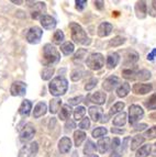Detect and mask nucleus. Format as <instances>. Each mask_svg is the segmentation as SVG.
I'll use <instances>...</instances> for the list:
<instances>
[{"label":"nucleus","mask_w":156,"mask_h":157,"mask_svg":"<svg viewBox=\"0 0 156 157\" xmlns=\"http://www.w3.org/2000/svg\"><path fill=\"white\" fill-rule=\"evenodd\" d=\"M47 111V105L45 102L43 101H40L35 107H34V110H33V117L35 119H39L43 115H45Z\"/></svg>","instance_id":"obj_16"},{"label":"nucleus","mask_w":156,"mask_h":157,"mask_svg":"<svg viewBox=\"0 0 156 157\" xmlns=\"http://www.w3.org/2000/svg\"><path fill=\"white\" fill-rule=\"evenodd\" d=\"M153 86L151 84H134L132 87L133 92L135 94H146L151 92Z\"/></svg>","instance_id":"obj_12"},{"label":"nucleus","mask_w":156,"mask_h":157,"mask_svg":"<svg viewBox=\"0 0 156 157\" xmlns=\"http://www.w3.org/2000/svg\"><path fill=\"white\" fill-rule=\"evenodd\" d=\"M147 13L151 17L156 18V0L150 1L147 5Z\"/></svg>","instance_id":"obj_43"},{"label":"nucleus","mask_w":156,"mask_h":157,"mask_svg":"<svg viewBox=\"0 0 156 157\" xmlns=\"http://www.w3.org/2000/svg\"><path fill=\"white\" fill-rule=\"evenodd\" d=\"M43 35V30L39 26H32L31 29L26 33V41L30 44H37L41 41V37Z\"/></svg>","instance_id":"obj_6"},{"label":"nucleus","mask_w":156,"mask_h":157,"mask_svg":"<svg viewBox=\"0 0 156 157\" xmlns=\"http://www.w3.org/2000/svg\"><path fill=\"white\" fill-rule=\"evenodd\" d=\"M111 132H112V133H120V134H121V133H123L124 131H123V130H117L115 128H112Z\"/></svg>","instance_id":"obj_57"},{"label":"nucleus","mask_w":156,"mask_h":157,"mask_svg":"<svg viewBox=\"0 0 156 157\" xmlns=\"http://www.w3.org/2000/svg\"><path fill=\"white\" fill-rule=\"evenodd\" d=\"M151 145H143L142 147L136 151V154H135V157H147L148 155L151 154Z\"/></svg>","instance_id":"obj_31"},{"label":"nucleus","mask_w":156,"mask_h":157,"mask_svg":"<svg viewBox=\"0 0 156 157\" xmlns=\"http://www.w3.org/2000/svg\"><path fill=\"white\" fill-rule=\"evenodd\" d=\"M130 84L129 82H123L119 86V88L117 89V96L119 98H125L130 92Z\"/></svg>","instance_id":"obj_22"},{"label":"nucleus","mask_w":156,"mask_h":157,"mask_svg":"<svg viewBox=\"0 0 156 157\" xmlns=\"http://www.w3.org/2000/svg\"><path fill=\"white\" fill-rule=\"evenodd\" d=\"M83 77V69L81 68H76L72 71V75H70V79L73 81H78L79 79Z\"/></svg>","instance_id":"obj_42"},{"label":"nucleus","mask_w":156,"mask_h":157,"mask_svg":"<svg viewBox=\"0 0 156 157\" xmlns=\"http://www.w3.org/2000/svg\"><path fill=\"white\" fill-rule=\"evenodd\" d=\"M86 157H98V155H96V154H92V155H90V156H86Z\"/></svg>","instance_id":"obj_60"},{"label":"nucleus","mask_w":156,"mask_h":157,"mask_svg":"<svg viewBox=\"0 0 156 157\" xmlns=\"http://www.w3.org/2000/svg\"><path fill=\"white\" fill-rule=\"evenodd\" d=\"M30 148H31V152L32 155H35L39 151V144H37V142H32L31 144H30Z\"/></svg>","instance_id":"obj_51"},{"label":"nucleus","mask_w":156,"mask_h":157,"mask_svg":"<svg viewBox=\"0 0 156 157\" xmlns=\"http://www.w3.org/2000/svg\"><path fill=\"white\" fill-rule=\"evenodd\" d=\"M113 30V25L109 22L104 21L102 23H100V25L98 26V30H97V33L100 37H106L108 36L110 33Z\"/></svg>","instance_id":"obj_13"},{"label":"nucleus","mask_w":156,"mask_h":157,"mask_svg":"<svg viewBox=\"0 0 156 157\" xmlns=\"http://www.w3.org/2000/svg\"><path fill=\"white\" fill-rule=\"evenodd\" d=\"M146 124H140V125H135V130H144L146 128Z\"/></svg>","instance_id":"obj_56"},{"label":"nucleus","mask_w":156,"mask_h":157,"mask_svg":"<svg viewBox=\"0 0 156 157\" xmlns=\"http://www.w3.org/2000/svg\"><path fill=\"white\" fill-rule=\"evenodd\" d=\"M13 3H17V5H21V3L23 2V1H16V0H12Z\"/></svg>","instance_id":"obj_59"},{"label":"nucleus","mask_w":156,"mask_h":157,"mask_svg":"<svg viewBox=\"0 0 156 157\" xmlns=\"http://www.w3.org/2000/svg\"><path fill=\"white\" fill-rule=\"evenodd\" d=\"M72 148V141L69 137L64 136L58 142V151L60 152V154H67Z\"/></svg>","instance_id":"obj_14"},{"label":"nucleus","mask_w":156,"mask_h":157,"mask_svg":"<svg viewBox=\"0 0 156 157\" xmlns=\"http://www.w3.org/2000/svg\"><path fill=\"white\" fill-rule=\"evenodd\" d=\"M68 89V81L64 77H55L49 85V94L54 97H60L65 94Z\"/></svg>","instance_id":"obj_3"},{"label":"nucleus","mask_w":156,"mask_h":157,"mask_svg":"<svg viewBox=\"0 0 156 157\" xmlns=\"http://www.w3.org/2000/svg\"><path fill=\"white\" fill-rule=\"evenodd\" d=\"M60 59V54L57 48L52 44H45L43 47V64L46 67H52Z\"/></svg>","instance_id":"obj_2"},{"label":"nucleus","mask_w":156,"mask_h":157,"mask_svg":"<svg viewBox=\"0 0 156 157\" xmlns=\"http://www.w3.org/2000/svg\"><path fill=\"white\" fill-rule=\"evenodd\" d=\"M146 58H147V60H150V62L156 59V48H153V51H152L151 53H148Z\"/></svg>","instance_id":"obj_52"},{"label":"nucleus","mask_w":156,"mask_h":157,"mask_svg":"<svg viewBox=\"0 0 156 157\" xmlns=\"http://www.w3.org/2000/svg\"><path fill=\"white\" fill-rule=\"evenodd\" d=\"M95 7H96L97 9H99V10H102V9L104 8V2L103 1H95Z\"/></svg>","instance_id":"obj_54"},{"label":"nucleus","mask_w":156,"mask_h":157,"mask_svg":"<svg viewBox=\"0 0 156 157\" xmlns=\"http://www.w3.org/2000/svg\"><path fill=\"white\" fill-rule=\"evenodd\" d=\"M96 151V144L92 143L90 140H87V143L84 147V154L87 155V156H90V155L94 154V152Z\"/></svg>","instance_id":"obj_34"},{"label":"nucleus","mask_w":156,"mask_h":157,"mask_svg":"<svg viewBox=\"0 0 156 157\" xmlns=\"http://www.w3.org/2000/svg\"><path fill=\"white\" fill-rule=\"evenodd\" d=\"M136 74H138V69L135 68H127L122 71V77L127 80H135Z\"/></svg>","instance_id":"obj_26"},{"label":"nucleus","mask_w":156,"mask_h":157,"mask_svg":"<svg viewBox=\"0 0 156 157\" xmlns=\"http://www.w3.org/2000/svg\"><path fill=\"white\" fill-rule=\"evenodd\" d=\"M146 139L148 140H154L156 139V125L152 126V128H150L147 130V131H145V133H144V135Z\"/></svg>","instance_id":"obj_45"},{"label":"nucleus","mask_w":156,"mask_h":157,"mask_svg":"<svg viewBox=\"0 0 156 157\" xmlns=\"http://www.w3.org/2000/svg\"><path fill=\"white\" fill-rule=\"evenodd\" d=\"M32 110V102L30 100L25 99L22 101L20 108H19V114L22 117H28Z\"/></svg>","instance_id":"obj_18"},{"label":"nucleus","mask_w":156,"mask_h":157,"mask_svg":"<svg viewBox=\"0 0 156 157\" xmlns=\"http://www.w3.org/2000/svg\"><path fill=\"white\" fill-rule=\"evenodd\" d=\"M146 1H138L135 5V13L138 19H144L147 14V5Z\"/></svg>","instance_id":"obj_15"},{"label":"nucleus","mask_w":156,"mask_h":157,"mask_svg":"<svg viewBox=\"0 0 156 157\" xmlns=\"http://www.w3.org/2000/svg\"><path fill=\"white\" fill-rule=\"evenodd\" d=\"M66 128L67 130H73L74 128H76V124H75V122L74 121H72V120H67L66 121Z\"/></svg>","instance_id":"obj_53"},{"label":"nucleus","mask_w":156,"mask_h":157,"mask_svg":"<svg viewBox=\"0 0 156 157\" xmlns=\"http://www.w3.org/2000/svg\"><path fill=\"white\" fill-rule=\"evenodd\" d=\"M151 119H152V120H156V113H153V114H151Z\"/></svg>","instance_id":"obj_58"},{"label":"nucleus","mask_w":156,"mask_h":157,"mask_svg":"<svg viewBox=\"0 0 156 157\" xmlns=\"http://www.w3.org/2000/svg\"><path fill=\"white\" fill-rule=\"evenodd\" d=\"M87 1L86 0H76V9L79 11L84 10V8L86 7Z\"/></svg>","instance_id":"obj_49"},{"label":"nucleus","mask_w":156,"mask_h":157,"mask_svg":"<svg viewBox=\"0 0 156 157\" xmlns=\"http://www.w3.org/2000/svg\"><path fill=\"white\" fill-rule=\"evenodd\" d=\"M10 92L14 97H21L24 96L26 92V84L23 81H14L11 85Z\"/></svg>","instance_id":"obj_7"},{"label":"nucleus","mask_w":156,"mask_h":157,"mask_svg":"<svg viewBox=\"0 0 156 157\" xmlns=\"http://www.w3.org/2000/svg\"><path fill=\"white\" fill-rule=\"evenodd\" d=\"M118 84H119V77L110 76V77H108L107 79H104L103 84H102V88H103L106 91L110 92L118 86Z\"/></svg>","instance_id":"obj_11"},{"label":"nucleus","mask_w":156,"mask_h":157,"mask_svg":"<svg viewBox=\"0 0 156 157\" xmlns=\"http://www.w3.org/2000/svg\"><path fill=\"white\" fill-rule=\"evenodd\" d=\"M34 134H35V128L32 124H26L24 126V128L20 132V140L22 142L30 141V140L33 139Z\"/></svg>","instance_id":"obj_9"},{"label":"nucleus","mask_w":156,"mask_h":157,"mask_svg":"<svg viewBox=\"0 0 156 157\" xmlns=\"http://www.w3.org/2000/svg\"><path fill=\"white\" fill-rule=\"evenodd\" d=\"M31 155H32L31 148H30V145H28V146H23L19 151L18 157H30Z\"/></svg>","instance_id":"obj_44"},{"label":"nucleus","mask_w":156,"mask_h":157,"mask_svg":"<svg viewBox=\"0 0 156 157\" xmlns=\"http://www.w3.org/2000/svg\"><path fill=\"white\" fill-rule=\"evenodd\" d=\"M144 110L138 105H132L129 108V122L131 125H135L143 118Z\"/></svg>","instance_id":"obj_5"},{"label":"nucleus","mask_w":156,"mask_h":157,"mask_svg":"<svg viewBox=\"0 0 156 157\" xmlns=\"http://www.w3.org/2000/svg\"><path fill=\"white\" fill-rule=\"evenodd\" d=\"M85 114H86V109L84 107H77L74 111V119L76 121L83 120Z\"/></svg>","instance_id":"obj_36"},{"label":"nucleus","mask_w":156,"mask_h":157,"mask_svg":"<svg viewBox=\"0 0 156 157\" xmlns=\"http://www.w3.org/2000/svg\"><path fill=\"white\" fill-rule=\"evenodd\" d=\"M64 39H65V35H64V33H63V31H60V30H56L54 33V35H53V43L54 44H60V43L64 41Z\"/></svg>","instance_id":"obj_39"},{"label":"nucleus","mask_w":156,"mask_h":157,"mask_svg":"<svg viewBox=\"0 0 156 157\" xmlns=\"http://www.w3.org/2000/svg\"><path fill=\"white\" fill-rule=\"evenodd\" d=\"M127 113L122 111V112L119 113V114L113 119L112 123H113V125H115V126H123L125 123H127Z\"/></svg>","instance_id":"obj_28"},{"label":"nucleus","mask_w":156,"mask_h":157,"mask_svg":"<svg viewBox=\"0 0 156 157\" xmlns=\"http://www.w3.org/2000/svg\"><path fill=\"white\" fill-rule=\"evenodd\" d=\"M86 64L91 71H100L104 65V57L100 53H92L87 57Z\"/></svg>","instance_id":"obj_4"},{"label":"nucleus","mask_w":156,"mask_h":157,"mask_svg":"<svg viewBox=\"0 0 156 157\" xmlns=\"http://www.w3.org/2000/svg\"><path fill=\"white\" fill-rule=\"evenodd\" d=\"M89 115L90 118L95 121V122H98L100 121V119L102 118V109L100 107H97V105H92V107H89Z\"/></svg>","instance_id":"obj_19"},{"label":"nucleus","mask_w":156,"mask_h":157,"mask_svg":"<svg viewBox=\"0 0 156 157\" xmlns=\"http://www.w3.org/2000/svg\"><path fill=\"white\" fill-rule=\"evenodd\" d=\"M144 105L148 110H156V94H152L151 97L146 100Z\"/></svg>","instance_id":"obj_38"},{"label":"nucleus","mask_w":156,"mask_h":157,"mask_svg":"<svg viewBox=\"0 0 156 157\" xmlns=\"http://www.w3.org/2000/svg\"><path fill=\"white\" fill-rule=\"evenodd\" d=\"M119 60H120V56L118 53H115V52L110 53L109 55L107 56V67L109 68V69L115 68V66L119 64Z\"/></svg>","instance_id":"obj_20"},{"label":"nucleus","mask_w":156,"mask_h":157,"mask_svg":"<svg viewBox=\"0 0 156 157\" xmlns=\"http://www.w3.org/2000/svg\"><path fill=\"white\" fill-rule=\"evenodd\" d=\"M144 142V136L143 135H135L134 137L132 139V142H131V151H136V149L140 148V145L143 144Z\"/></svg>","instance_id":"obj_27"},{"label":"nucleus","mask_w":156,"mask_h":157,"mask_svg":"<svg viewBox=\"0 0 156 157\" xmlns=\"http://www.w3.org/2000/svg\"><path fill=\"white\" fill-rule=\"evenodd\" d=\"M74 50H75V46L72 42H65L60 45V51L65 56H68L70 54H73Z\"/></svg>","instance_id":"obj_30"},{"label":"nucleus","mask_w":156,"mask_h":157,"mask_svg":"<svg viewBox=\"0 0 156 157\" xmlns=\"http://www.w3.org/2000/svg\"><path fill=\"white\" fill-rule=\"evenodd\" d=\"M124 102H117L115 105H112L111 109H110V112H109V115H112V114H115V113H121L122 110L124 109Z\"/></svg>","instance_id":"obj_41"},{"label":"nucleus","mask_w":156,"mask_h":157,"mask_svg":"<svg viewBox=\"0 0 156 157\" xmlns=\"http://www.w3.org/2000/svg\"><path fill=\"white\" fill-rule=\"evenodd\" d=\"M89 126H90V120L88 118H84L80 123H79V128L81 130H88Z\"/></svg>","instance_id":"obj_47"},{"label":"nucleus","mask_w":156,"mask_h":157,"mask_svg":"<svg viewBox=\"0 0 156 157\" xmlns=\"http://www.w3.org/2000/svg\"><path fill=\"white\" fill-rule=\"evenodd\" d=\"M106 100H107V96L102 91H97V92H95L94 94L90 96V101L94 102L95 105H103L104 102H106Z\"/></svg>","instance_id":"obj_17"},{"label":"nucleus","mask_w":156,"mask_h":157,"mask_svg":"<svg viewBox=\"0 0 156 157\" xmlns=\"http://www.w3.org/2000/svg\"><path fill=\"white\" fill-rule=\"evenodd\" d=\"M86 55H87V50H85V48H79L78 52L76 53L73 57L74 63H80V62H83L84 58L86 57Z\"/></svg>","instance_id":"obj_35"},{"label":"nucleus","mask_w":156,"mask_h":157,"mask_svg":"<svg viewBox=\"0 0 156 157\" xmlns=\"http://www.w3.org/2000/svg\"><path fill=\"white\" fill-rule=\"evenodd\" d=\"M84 100L83 96H79V97H75V98H72V99L68 100V103L72 105H79L81 101Z\"/></svg>","instance_id":"obj_48"},{"label":"nucleus","mask_w":156,"mask_h":157,"mask_svg":"<svg viewBox=\"0 0 156 157\" xmlns=\"http://www.w3.org/2000/svg\"><path fill=\"white\" fill-rule=\"evenodd\" d=\"M62 105V100L60 98H54L49 101V112L52 114H56Z\"/></svg>","instance_id":"obj_23"},{"label":"nucleus","mask_w":156,"mask_h":157,"mask_svg":"<svg viewBox=\"0 0 156 157\" xmlns=\"http://www.w3.org/2000/svg\"><path fill=\"white\" fill-rule=\"evenodd\" d=\"M125 41H127V40H125V37L118 35V36H115L112 40H110V41H109V44H108V46H109V47L121 46L122 44H124Z\"/></svg>","instance_id":"obj_32"},{"label":"nucleus","mask_w":156,"mask_h":157,"mask_svg":"<svg viewBox=\"0 0 156 157\" xmlns=\"http://www.w3.org/2000/svg\"><path fill=\"white\" fill-rule=\"evenodd\" d=\"M46 12V6L44 2H35L31 7V17L33 19H41L45 16Z\"/></svg>","instance_id":"obj_8"},{"label":"nucleus","mask_w":156,"mask_h":157,"mask_svg":"<svg viewBox=\"0 0 156 157\" xmlns=\"http://www.w3.org/2000/svg\"><path fill=\"white\" fill-rule=\"evenodd\" d=\"M69 29H70L72 40H73L76 44L89 45L91 43V40L88 37V35H87V33L85 32V30H84L78 23H76V22L69 23Z\"/></svg>","instance_id":"obj_1"},{"label":"nucleus","mask_w":156,"mask_h":157,"mask_svg":"<svg viewBox=\"0 0 156 157\" xmlns=\"http://www.w3.org/2000/svg\"><path fill=\"white\" fill-rule=\"evenodd\" d=\"M151 77H152L151 71H147V69H141V71H138V74H136V80L145 81L148 80Z\"/></svg>","instance_id":"obj_33"},{"label":"nucleus","mask_w":156,"mask_h":157,"mask_svg":"<svg viewBox=\"0 0 156 157\" xmlns=\"http://www.w3.org/2000/svg\"><path fill=\"white\" fill-rule=\"evenodd\" d=\"M54 71L55 69L53 67H45L44 69L42 71V75H41L42 79H43V80H49V79H51L53 76V74H54Z\"/></svg>","instance_id":"obj_40"},{"label":"nucleus","mask_w":156,"mask_h":157,"mask_svg":"<svg viewBox=\"0 0 156 157\" xmlns=\"http://www.w3.org/2000/svg\"><path fill=\"white\" fill-rule=\"evenodd\" d=\"M138 60V54L134 51H130L125 56V66H131Z\"/></svg>","instance_id":"obj_24"},{"label":"nucleus","mask_w":156,"mask_h":157,"mask_svg":"<svg viewBox=\"0 0 156 157\" xmlns=\"http://www.w3.org/2000/svg\"><path fill=\"white\" fill-rule=\"evenodd\" d=\"M97 82H98V79L97 78H90L88 81H87V84L85 85V90L86 91H90L97 86Z\"/></svg>","instance_id":"obj_46"},{"label":"nucleus","mask_w":156,"mask_h":157,"mask_svg":"<svg viewBox=\"0 0 156 157\" xmlns=\"http://www.w3.org/2000/svg\"><path fill=\"white\" fill-rule=\"evenodd\" d=\"M120 139L119 137H115V139L112 140V144H111V148H112V151H115V149H118L120 147Z\"/></svg>","instance_id":"obj_50"},{"label":"nucleus","mask_w":156,"mask_h":157,"mask_svg":"<svg viewBox=\"0 0 156 157\" xmlns=\"http://www.w3.org/2000/svg\"><path fill=\"white\" fill-rule=\"evenodd\" d=\"M40 22H41V25L44 28L45 30H53L55 29V26L57 24L56 20H55L53 17L49 16V14H45L40 19Z\"/></svg>","instance_id":"obj_10"},{"label":"nucleus","mask_w":156,"mask_h":157,"mask_svg":"<svg viewBox=\"0 0 156 157\" xmlns=\"http://www.w3.org/2000/svg\"><path fill=\"white\" fill-rule=\"evenodd\" d=\"M70 114H72V109H70L69 105H64L58 113V117L62 121H66L70 117Z\"/></svg>","instance_id":"obj_29"},{"label":"nucleus","mask_w":156,"mask_h":157,"mask_svg":"<svg viewBox=\"0 0 156 157\" xmlns=\"http://www.w3.org/2000/svg\"><path fill=\"white\" fill-rule=\"evenodd\" d=\"M151 153H152V156H153V157H156V143L153 145V147H152Z\"/></svg>","instance_id":"obj_55"},{"label":"nucleus","mask_w":156,"mask_h":157,"mask_svg":"<svg viewBox=\"0 0 156 157\" xmlns=\"http://www.w3.org/2000/svg\"><path fill=\"white\" fill-rule=\"evenodd\" d=\"M107 133H108L107 128H102V126H99V128H96L94 131H92L91 135H92V137H95V139H99V137H102V136H104Z\"/></svg>","instance_id":"obj_37"},{"label":"nucleus","mask_w":156,"mask_h":157,"mask_svg":"<svg viewBox=\"0 0 156 157\" xmlns=\"http://www.w3.org/2000/svg\"><path fill=\"white\" fill-rule=\"evenodd\" d=\"M85 140H86V133H85V132L81 131V130L75 131V133H74V141H75V146L76 147L80 146Z\"/></svg>","instance_id":"obj_25"},{"label":"nucleus","mask_w":156,"mask_h":157,"mask_svg":"<svg viewBox=\"0 0 156 157\" xmlns=\"http://www.w3.org/2000/svg\"><path fill=\"white\" fill-rule=\"evenodd\" d=\"M110 147V139L109 137H103V139L99 140L97 143V149L100 154H104Z\"/></svg>","instance_id":"obj_21"}]
</instances>
